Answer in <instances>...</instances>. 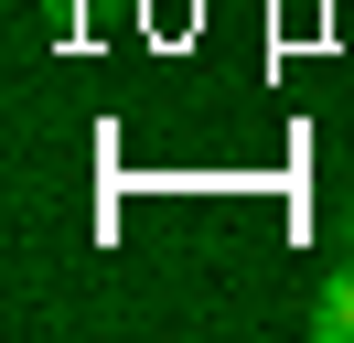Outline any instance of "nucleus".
Returning <instances> with one entry per match:
<instances>
[{
	"mask_svg": "<svg viewBox=\"0 0 354 343\" xmlns=\"http://www.w3.org/2000/svg\"><path fill=\"white\" fill-rule=\"evenodd\" d=\"M311 333H322V343H354V257L322 279V300H311Z\"/></svg>",
	"mask_w": 354,
	"mask_h": 343,
	"instance_id": "nucleus-1",
	"label": "nucleus"
},
{
	"mask_svg": "<svg viewBox=\"0 0 354 343\" xmlns=\"http://www.w3.org/2000/svg\"><path fill=\"white\" fill-rule=\"evenodd\" d=\"M344 257H354V204H344Z\"/></svg>",
	"mask_w": 354,
	"mask_h": 343,
	"instance_id": "nucleus-2",
	"label": "nucleus"
}]
</instances>
